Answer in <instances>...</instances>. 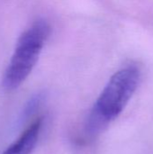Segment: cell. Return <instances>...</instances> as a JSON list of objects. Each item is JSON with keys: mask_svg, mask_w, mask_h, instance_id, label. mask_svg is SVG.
I'll use <instances>...</instances> for the list:
<instances>
[{"mask_svg": "<svg viewBox=\"0 0 153 154\" xmlns=\"http://www.w3.org/2000/svg\"><path fill=\"white\" fill-rule=\"evenodd\" d=\"M50 33V24L39 19L21 34L2 79L4 89L14 90L25 81L36 65Z\"/></svg>", "mask_w": 153, "mask_h": 154, "instance_id": "1", "label": "cell"}, {"mask_svg": "<svg viewBox=\"0 0 153 154\" xmlns=\"http://www.w3.org/2000/svg\"><path fill=\"white\" fill-rule=\"evenodd\" d=\"M141 71L129 65L115 72L100 94L90 117L89 128L96 131L115 119L134 94L140 81Z\"/></svg>", "mask_w": 153, "mask_h": 154, "instance_id": "2", "label": "cell"}, {"mask_svg": "<svg viewBox=\"0 0 153 154\" xmlns=\"http://www.w3.org/2000/svg\"><path fill=\"white\" fill-rule=\"evenodd\" d=\"M43 101H44V95L42 93H38L32 96L26 102L24 107L23 108L21 116H20V120L25 121L29 117H31L32 115H34L39 110Z\"/></svg>", "mask_w": 153, "mask_h": 154, "instance_id": "4", "label": "cell"}, {"mask_svg": "<svg viewBox=\"0 0 153 154\" xmlns=\"http://www.w3.org/2000/svg\"><path fill=\"white\" fill-rule=\"evenodd\" d=\"M41 128V119H38L33 122L2 154H30L37 144Z\"/></svg>", "mask_w": 153, "mask_h": 154, "instance_id": "3", "label": "cell"}]
</instances>
